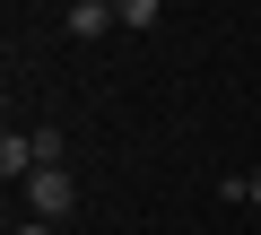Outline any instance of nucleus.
<instances>
[{
    "label": "nucleus",
    "mask_w": 261,
    "mask_h": 235,
    "mask_svg": "<svg viewBox=\"0 0 261 235\" xmlns=\"http://www.w3.org/2000/svg\"><path fill=\"white\" fill-rule=\"evenodd\" d=\"M18 192H27V218H44V226H61V218L79 209V183H70V166H35Z\"/></svg>",
    "instance_id": "obj_1"
},
{
    "label": "nucleus",
    "mask_w": 261,
    "mask_h": 235,
    "mask_svg": "<svg viewBox=\"0 0 261 235\" xmlns=\"http://www.w3.org/2000/svg\"><path fill=\"white\" fill-rule=\"evenodd\" d=\"M44 166V148H35V131H0V183H27Z\"/></svg>",
    "instance_id": "obj_2"
},
{
    "label": "nucleus",
    "mask_w": 261,
    "mask_h": 235,
    "mask_svg": "<svg viewBox=\"0 0 261 235\" xmlns=\"http://www.w3.org/2000/svg\"><path fill=\"white\" fill-rule=\"evenodd\" d=\"M113 27H122V9H113V0H70V35H79V44L113 35Z\"/></svg>",
    "instance_id": "obj_3"
},
{
    "label": "nucleus",
    "mask_w": 261,
    "mask_h": 235,
    "mask_svg": "<svg viewBox=\"0 0 261 235\" xmlns=\"http://www.w3.org/2000/svg\"><path fill=\"white\" fill-rule=\"evenodd\" d=\"M113 9H122V27H140V35L157 27V0H113Z\"/></svg>",
    "instance_id": "obj_4"
},
{
    "label": "nucleus",
    "mask_w": 261,
    "mask_h": 235,
    "mask_svg": "<svg viewBox=\"0 0 261 235\" xmlns=\"http://www.w3.org/2000/svg\"><path fill=\"white\" fill-rule=\"evenodd\" d=\"M9 235H61V226H44V218H18V226H9Z\"/></svg>",
    "instance_id": "obj_5"
},
{
    "label": "nucleus",
    "mask_w": 261,
    "mask_h": 235,
    "mask_svg": "<svg viewBox=\"0 0 261 235\" xmlns=\"http://www.w3.org/2000/svg\"><path fill=\"white\" fill-rule=\"evenodd\" d=\"M244 209H261V166H252V200H244Z\"/></svg>",
    "instance_id": "obj_6"
}]
</instances>
